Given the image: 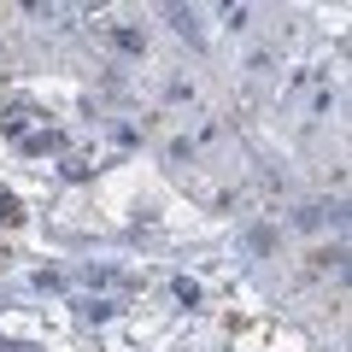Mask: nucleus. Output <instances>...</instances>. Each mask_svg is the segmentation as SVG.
Returning a JSON list of instances; mask_svg holds the SVG:
<instances>
[{"instance_id": "1", "label": "nucleus", "mask_w": 352, "mask_h": 352, "mask_svg": "<svg viewBox=\"0 0 352 352\" xmlns=\"http://www.w3.org/2000/svg\"><path fill=\"white\" fill-rule=\"evenodd\" d=\"M0 223H18V200L12 194H0Z\"/></svg>"}]
</instances>
